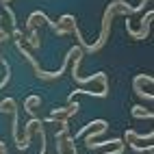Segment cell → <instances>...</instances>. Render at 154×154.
I'll list each match as a JSON object with an SVG mask.
<instances>
[{"label":"cell","instance_id":"obj_1","mask_svg":"<svg viewBox=\"0 0 154 154\" xmlns=\"http://www.w3.org/2000/svg\"><path fill=\"white\" fill-rule=\"evenodd\" d=\"M15 46H17V50L22 52V57L28 61L30 65H33V72H35V76L37 78H42V80H54V78H61L63 76V72L67 69V63H69V59L74 57V52H76V48L78 46H74V48H69V52H67V57L63 59V65H61L57 72H44V69H39V65H37V61H35V57L28 52V50L24 48V44H22V39H15Z\"/></svg>","mask_w":154,"mask_h":154},{"label":"cell","instance_id":"obj_2","mask_svg":"<svg viewBox=\"0 0 154 154\" xmlns=\"http://www.w3.org/2000/svg\"><path fill=\"white\" fill-rule=\"evenodd\" d=\"M143 80H146V83H150V85L154 83V78H152L150 74H137V76H135V80H132V89L137 91V96H139L141 100L152 102V100H154V96H152V94H148V91H143V87H141Z\"/></svg>","mask_w":154,"mask_h":154},{"label":"cell","instance_id":"obj_3","mask_svg":"<svg viewBox=\"0 0 154 154\" xmlns=\"http://www.w3.org/2000/svg\"><path fill=\"white\" fill-rule=\"evenodd\" d=\"M126 33L132 37V39H146L148 35H150V26H146V28H141V30H135L130 26V17L126 15Z\"/></svg>","mask_w":154,"mask_h":154},{"label":"cell","instance_id":"obj_4","mask_svg":"<svg viewBox=\"0 0 154 154\" xmlns=\"http://www.w3.org/2000/svg\"><path fill=\"white\" fill-rule=\"evenodd\" d=\"M130 115L135 117V119H152L154 113H152V111H146L141 104H135V106L130 109Z\"/></svg>","mask_w":154,"mask_h":154},{"label":"cell","instance_id":"obj_5","mask_svg":"<svg viewBox=\"0 0 154 154\" xmlns=\"http://www.w3.org/2000/svg\"><path fill=\"white\" fill-rule=\"evenodd\" d=\"M37 104H42V98H39V96H28V98L24 100V113H26L28 117H33V115H35L33 106H37Z\"/></svg>","mask_w":154,"mask_h":154},{"label":"cell","instance_id":"obj_6","mask_svg":"<svg viewBox=\"0 0 154 154\" xmlns=\"http://www.w3.org/2000/svg\"><path fill=\"white\" fill-rule=\"evenodd\" d=\"M28 44H30V48H33V50H37L39 46H42V44H39V33H37V28H35V26L30 28V35H28Z\"/></svg>","mask_w":154,"mask_h":154},{"label":"cell","instance_id":"obj_7","mask_svg":"<svg viewBox=\"0 0 154 154\" xmlns=\"http://www.w3.org/2000/svg\"><path fill=\"white\" fill-rule=\"evenodd\" d=\"M124 137H128V139H148V141H152V139H154V132H148V135H137L135 130H130V128H128Z\"/></svg>","mask_w":154,"mask_h":154},{"label":"cell","instance_id":"obj_8","mask_svg":"<svg viewBox=\"0 0 154 154\" xmlns=\"http://www.w3.org/2000/svg\"><path fill=\"white\" fill-rule=\"evenodd\" d=\"M128 146H130V150H135V152H152V150H154L152 143H148V146L143 148V146H137V143H130V141H128Z\"/></svg>","mask_w":154,"mask_h":154},{"label":"cell","instance_id":"obj_9","mask_svg":"<svg viewBox=\"0 0 154 154\" xmlns=\"http://www.w3.org/2000/svg\"><path fill=\"white\" fill-rule=\"evenodd\" d=\"M126 148V143H117V150H111V152H104V154H122Z\"/></svg>","mask_w":154,"mask_h":154},{"label":"cell","instance_id":"obj_10","mask_svg":"<svg viewBox=\"0 0 154 154\" xmlns=\"http://www.w3.org/2000/svg\"><path fill=\"white\" fill-rule=\"evenodd\" d=\"M0 24H2V15H0Z\"/></svg>","mask_w":154,"mask_h":154}]
</instances>
